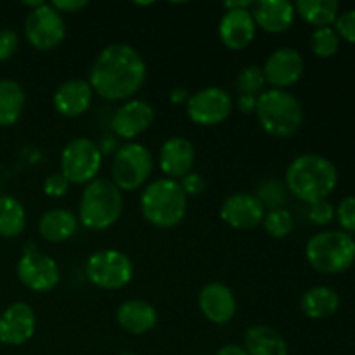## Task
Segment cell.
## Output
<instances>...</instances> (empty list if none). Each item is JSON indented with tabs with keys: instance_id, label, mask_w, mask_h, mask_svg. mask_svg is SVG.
Listing matches in <instances>:
<instances>
[{
	"instance_id": "cell-42",
	"label": "cell",
	"mask_w": 355,
	"mask_h": 355,
	"mask_svg": "<svg viewBox=\"0 0 355 355\" xmlns=\"http://www.w3.org/2000/svg\"><path fill=\"white\" fill-rule=\"evenodd\" d=\"M217 355H248L246 350L243 349V345H236V343H229V345H224L220 350H218Z\"/></svg>"
},
{
	"instance_id": "cell-43",
	"label": "cell",
	"mask_w": 355,
	"mask_h": 355,
	"mask_svg": "<svg viewBox=\"0 0 355 355\" xmlns=\"http://www.w3.org/2000/svg\"><path fill=\"white\" fill-rule=\"evenodd\" d=\"M252 3L250 0H239V2H225V10L229 9H252Z\"/></svg>"
},
{
	"instance_id": "cell-30",
	"label": "cell",
	"mask_w": 355,
	"mask_h": 355,
	"mask_svg": "<svg viewBox=\"0 0 355 355\" xmlns=\"http://www.w3.org/2000/svg\"><path fill=\"white\" fill-rule=\"evenodd\" d=\"M311 49L318 58L328 59L338 52L340 37L331 26L315 28L311 35Z\"/></svg>"
},
{
	"instance_id": "cell-36",
	"label": "cell",
	"mask_w": 355,
	"mask_h": 355,
	"mask_svg": "<svg viewBox=\"0 0 355 355\" xmlns=\"http://www.w3.org/2000/svg\"><path fill=\"white\" fill-rule=\"evenodd\" d=\"M69 189V182L61 172L51 173L44 180V193L49 198H62Z\"/></svg>"
},
{
	"instance_id": "cell-1",
	"label": "cell",
	"mask_w": 355,
	"mask_h": 355,
	"mask_svg": "<svg viewBox=\"0 0 355 355\" xmlns=\"http://www.w3.org/2000/svg\"><path fill=\"white\" fill-rule=\"evenodd\" d=\"M148 76L144 58L128 44L104 47L92 62L89 83L106 101H128L142 89Z\"/></svg>"
},
{
	"instance_id": "cell-12",
	"label": "cell",
	"mask_w": 355,
	"mask_h": 355,
	"mask_svg": "<svg viewBox=\"0 0 355 355\" xmlns=\"http://www.w3.org/2000/svg\"><path fill=\"white\" fill-rule=\"evenodd\" d=\"M17 277L21 283L31 291L37 293H47L58 286L61 279V272L52 257L45 253L30 252L23 253V257L17 262Z\"/></svg>"
},
{
	"instance_id": "cell-23",
	"label": "cell",
	"mask_w": 355,
	"mask_h": 355,
	"mask_svg": "<svg viewBox=\"0 0 355 355\" xmlns=\"http://www.w3.org/2000/svg\"><path fill=\"white\" fill-rule=\"evenodd\" d=\"M243 349L248 355H288V343L270 326H252L243 336Z\"/></svg>"
},
{
	"instance_id": "cell-28",
	"label": "cell",
	"mask_w": 355,
	"mask_h": 355,
	"mask_svg": "<svg viewBox=\"0 0 355 355\" xmlns=\"http://www.w3.org/2000/svg\"><path fill=\"white\" fill-rule=\"evenodd\" d=\"M26 227V214L16 198L0 196V236L17 238Z\"/></svg>"
},
{
	"instance_id": "cell-39",
	"label": "cell",
	"mask_w": 355,
	"mask_h": 355,
	"mask_svg": "<svg viewBox=\"0 0 355 355\" xmlns=\"http://www.w3.org/2000/svg\"><path fill=\"white\" fill-rule=\"evenodd\" d=\"M51 6L54 7L59 14H71L76 12V10H82L83 7L89 6V2H87V0H54Z\"/></svg>"
},
{
	"instance_id": "cell-35",
	"label": "cell",
	"mask_w": 355,
	"mask_h": 355,
	"mask_svg": "<svg viewBox=\"0 0 355 355\" xmlns=\"http://www.w3.org/2000/svg\"><path fill=\"white\" fill-rule=\"evenodd\" d=\"M335 31L340 38L355 44V9L338 14L335 21Z\"/></svg>"
},
{
	"instance_id": "cell-37",
	"label": "cell",
	"mask_w": 355,
	"mask_h": 355,
	"mask_svg": "<svg viewBox=\"0 0 355 355\" xmlns=\"http://www.w3.org/2000/svg\"><path fill=\"white\" fill-rule=\"evenodd\" d=\"M19 47V37L14 30H0V61H7L16 54Z\"/></svg>"
},
{
	"instance_id": "cell-40",
	"label": "cell",
	"mask_w": 355,
	"mask_h": 355,
	"mask_svg": "<svg viewBox=\"0 0 355 355\" xmlns=\"http://www.w3.org/2000/svg\"><path fill=\"white\" fill-rule=\"evenodd\" d=\"M257 101H259V97L255 96H239L238 99V107L241 113H255L257 110Z\"/></svg>"
},
{
	"instance_id": "cell-34",
	"label": "cell",
	"mask_w": 355,
	"mask_h": 355,
	"mask_svg": "<svg viewBox=\"0 0 355 355\" xmlns=\"http://www.w3.org/2000/svg\"><path fill=\"white\" fill-rule=\"evenodd\" d=\"M336 217L335 207L328 200L315 201L309 208V220L315 225H328L331 224L333 218Z\"/></svg>"
},
{
	"instance_id": "cell-9",
	"label": "cell",
	"mask_w": 355,
	"mask_h": 355,
	"mask_svg": "<svg viewBox=\"0 0 355 355\" xmlns=\"http://www.w3.org/2000/svg\"><path fill=\"white\" fill-rule=\"evenodd\" d=\"M103 153L89 137H76L66 144L61 153V173L69 184H89L97 179Z\"/></svg>"
},
{
	"instance_id": "cell-7",
	"label": "cell",
	"mask_w": 355,
	"mask_h": 355,
	"mask_svg": "<svg viewBox=\"0 0 355 355\" xmlns=\"http://www.w3.org/2000/svg\"><path fill=\"white\" fill-rule=\"evenodd\" d=\"M153 172V155L144 144L127 142L114 153L111 182L120 191H135L146 184Z\"/></svg>"
},
{
	"instance_id": "cell-14",
	"label": "cell",
	"mask_w": 355,
	"mask_h": 355,
	"mask_svg": "<svg viewBox=\"0 0 355 355\" xmlns=\"http://www.w3.org/2000/svg\"><path fill=\"white\" fill-rule=\"evenodd\" d=\"M155 121V110L148 101L128 99L111 116V130L116 139H132L144 134Z\"/></svg>"
},
{
	"instance_id": "cell-32",
	"label": "cell",
	"mask_w": 355,
	"mask_h": 355,
	"mask_svg": "<svg viewBox=\"0 0 355 355\" xmlns=\"http://www.w3.org/2000/svg\"><path fill=\"white\" fill-rule=\"evenodd\" d=\"M286 194L288 189L281 180L277 179H267L257 187V200L262 203L263 208H269V210H277V208H283L286 203Z\"/></svg>"
},
{
	"instance_id": "cell-11",
	"label": "cell",
	"mask_w": 355,
	"mask_h": 355,
	"mask_svg": "<svg viewBox=\"0 0 355 355\" xmlns=\"http://www.w3.org/2000/svg\"><path fill=\"white\" fill-rule=\"evenodd\" d=\"M232 113V97L220 87H207L198 90L187 101V116L203 127H214L227 120Z\"/></svg>"
},
{
	"instance_id": "cell-41",
	"label": "cell",
	"mask_w": 355,
	"mask_h": 355,
	"mask_svg": "<svg viewBox=\"0 0 355 355\" xmlns=\"http://www.w3.org/2000/svg\"><path fill=\"white\" fill-rule=\"evenodd\" d=\"M191 97V94L187 92L186 89H182V87H177V89H173L172 92H170V101H172L173 104H180V103H187Z\"/></svg>"
},
{
	"instance_id": "cell-10",
	"label": "cell",
	"mask_w": 355,
	"mask_h": 355,
	"mask_svg": "<svg viewBox=\"0 0 355 355\" xmlns=\"http://www.w3.org/2000/svg\"><path fill=\"white\" fill-rule=\"evenodd\" d=\"M24 35L31 47L38 51H52L66 37V23L62 14H59L51 3H42L37 9L30 10L24 19Z\"/></svg>"
},
{
	"instance_id": "cell-27",
	"label": "cell",
	"mask_w": 355,
	"mask_h": 355,
	"mask_svg": "<svg viewBox=\"0 0 355 355\" xmlns=\"http://www.w3.org/2000/svg\"><path fill=\"white\" fill-rule=\"evenodd\" d=\"M295 10L309 24L315 28L331 26L340 12V3L336 0H298Z\"/></svg>"
},
{
	"instance_id": "cell-18",
	"label": "cell",
	"mask_w": 355,
	"mask_h": 355,
	"mask_svg": "<svg viewBox=\"0 0 355 355\" xmlns=\"http://www.w3.org/2000/svg\"><path fill=\"white\" fill-rule=\"evenodd\" d=\"M257 35V24L250 9H229L222 14L218 23L220 42L231 51L248 47Z\"/></svg>"
},
{
	"instance_id": "cell-33",
	"label": "cell",
	"mask_w": 355,
	"mask_h": 355,
	"mask_svg": "<svg viewBox=\"0 0 355 355\" xmlns=\"http://www.w3.org/2000/svg\"><path fill=\"white\" fill-rule=\"evenodd\" d=\"M335 211L343 232H347V234L355 232V196L343 198L338 207L335 208Z\"/></svg>"
},
{
	"instance_id": "cell-16",
	"label": "cell",
	"mask_w": 355,
	"mask_h": 355,
	"mask_svg": "<svg viewBox=\"0 0 355 355\" xmlns=\"http://www.w3.org/2000/svg\"><path fill=\"white\" fill-rule=\"evenodd\" d=\"M220 217L231 227L248 231L262 224L266 217V208L257 200L255 194L236 193L222 203Z\"/></svg>"
},
{
	"instance_id": "cell-6",
	"label": "cell",
	"mask_w": 355,
	"mask_h": 355,
	"mask_svg": "<svg viewBox=\"0 0 355 355\" xmlns=\"http://www.w3.org/2000/svg\"><path fill=\"white\" fill-rule=\"evenodd\" d=\"M312 269L322 274H340L355 263V239L343 231H322L305 245Z\"/></svg>"
},
{
	"instance_id": "cell-20",
	"label": "cell",
	"mask_w": 355,
	"mask_h": 355,
	"mask_svg": "<svg viewBox=\"0 0 355 355\" xmlns=\"http://www.w3.org/2000/svg\"><path fill=\"white\" fill-rule=\"evenodd\" d=\"M92 97L94 90L89 80L71 78L58 87L54 97H52V104L61 116L76 118L89 111Z\"/></svg>"
},
{
	"instance_id": "cell-15",
	"label": "cell",
	"mask_w": 355,
	"mask_h": 355,
	"mask_svg": "<svg viewBox=\"0 0 355 355\" xmlns=\"http://www.w3.org/2000/svg\"><path fill=\"white\" fill-rule=\"evenodd\" d=\"M37 315L24 302H14L0 314V343L23 345L35 335Z\"/></svg>"
},
{
	"instance_id": "cell-22",
	"label": "cell",
	"mask_w": 355,
	"mask_h": 355,
	"mask_svg": "<svg viewBox=\"0 0 355 355\" xmlns=\"http://www.w3.org/2000/svg\"><path fill=\"white\" fill-rule=\"evenodd\" d=\"M116 322L123 331L141 336L151 331L158 322V312L149 302L132 298L116 309Z\"/></svg>"
},
{
	"instance_id": "cell-4",
	"label": "cell",
	"mask_w": 355,
	"mask_h": 355,
	"mask_svg": "<svg viewBox=\"0 0 355 355\" xmlns=\"http://www.w3.org/2000/svg\"><path fill=\"white\" fill-rule=\"evenodd\" d=\"M123 214V194L107 179H94L83 189L78 205V222L90 231H104Z\"/></svg>"
},
{
	"instance_id": "cell-25",
	"label": "cell",
	"mask_w": 355,
	"mask_h": 355,
	"mask_svg": "<svg viewBox=\"0 0 355 355\" xmlns=\"http://www.w3.org/2000/svg\"><path fill=\"white\" fill-rule=\"evenodd\" d=\"M340 307V297L329 286H312L302 295L300 309L309 319H326Z\"/></svg>"
},
{
	"instance_id": "cell-2",
	"label": "cell",
	"mask_w": 355,
	"mask_h": 355,
	"mask_svg": "<svg viewBox=\"0 0 355 355\" xmlns=\"http://www.w3.org/2000/svg\"><path fill=\"white\" fill-rule=\"evenodd\" d=\"M338 184L336 166L321 155H300L290 163L284 175V186L304 203L328 200Z\"/></svg>"
},
{
	"instance_id": "cell-5",
	"label": "cell",
	"mask_w": 355,
	"mask_h": 355,
	"mask_svg": "<svg viewBox=\"0 0 355 355\" xmlns=\"http://www.w3.org/2000/svg\"><path fill=\"white\" fill-rule=\"evenodd\" d=\"M257 120L260 127L274 137H291L304 121V111L297 97L288 90H263L257 101Z\"/></svg>"
},
{
	"instance_id": "cell-26",
	"label": "cell",
	"mask_w": 355,
	"mask_h": 355,
	"mask_svg": "<svg viewBox=\"0 0 355 355\" xmlns=\"http://www.w3.org/2000/svg\"><path fill=\"white\" fill-rule=\"evenodd\" d=\"M26 104L24 90L16 80H0V127H10L21 118Z\"/></svg>"
},
{
	"instance_id": "cell-44",
	"label": "cell",
	"mask_w": 355,
	"mask_h": 355,
	"mask_svg": "<svg viewBox=\"0 0 355 355\" xmlns=\"http://www.w3.org/2000/svg\"><path fill=\"white\" fill-rule=\"evenodd\" d=\"M118 355H137V354H134V352H121V354H118Z\"/></svg>"
},
{
	"instance_id": "cell-19",
	"label": "cell",
	"mask_w": 355,
	"mask_h": 355,
	"mask_svg": "<svg viewBox=\"0 0 355 355\" xmlns=\"http://www.w3.org/2000/svg\"><path fill=\"white\" fill-rule=\"evenodd\" d=\"M194 146L186 137H170L163 142L159 149V168L165 173L166 179H182L187 173H191V168L194 165Z\"/></svg>"
},
{
	"instance_id": "cell-13",
	"label": "cell",
	"mask_w": 355,
	"mask_h": 355,
	"mask_svg": "<svg viewBox=\"0 0 355 355\" xmlns=\"http://www.w3.org/2000/svg\"><path fill=\"white\" fill-rule=\"evenodd\" d=\"M304 68L305 62L300 52L291 47H281L267 58L262 69L266 83H269L272 89L288 90L298 83L304 75Z\"/></svg>"
},
{
	"instance_id": "cell-21",
	"label": "cell",
	"mask_w": 355,
	"mask_h": 355,
	"mask_svg": "<svg viewBox=\"0 0 355 355\" xmlns=\"http://www.w3.org/2000/svg\"><path fill=\"white\" fill-rule=\"evenodd\" d=\"M252 16L260 30L267 33H284L293 24L297 10L288 0H260L252 3Z\"/></svg>"
},
{
	"instance_id": "cell-24",
	"label": "cell",
	"mask_w": 355,
	"mask_h": 355,
	"mask_svg": "<svg viewBox=\"0 0 355 355\" xmlns=\"http://www.w3.org/2000/svg\"><path fill=\"white\" fill-rule=\"evenodd\" d=\"M78 229V217L66 208H52L38 220V232L49 243H62Z\"/></svg>"
},
{
	"instance_id": "cell-38",
	"label": "cell",
	"mask_w": 355,
	"mask_h": 355,
	"mask_svg": "<svg viewBox=\"0 0 355 355\" xmlns=\"http://www.w3.org/2000/svg\"><path fill=\"white\" fill-rule=\"evenodd\" d=\"M179 184L180 187H182L184 193H186L187 198L200 196V194L207 189V180H205V177L201 175V173H196V172L187 173L186 177L180 179Z\"/></svg>"
},
{
	"instance_id": "cell-3",
	"label": "cell",
	"mask_w": 355,
	"mask_h": 355,
	"mask_svg": "<svg viewBox=\"0 0 355 355\" xmlns=\"http://www.w3.org/2000/svg\"><path fill=\"white\" fill-rule=\"evenodd\" d=\"M187 200L179 180L156 179L141 196L142 217L158 229H172L186 217Z\"/></svg>"
},
{
	"instance_id": "cell-31",
	"label": "cell",
	"mask_w": 355,
	"mask_h": 355,
	"mask_svg": "<svg viewBox=\"0 0 355 355\" xmlns=\"http://www.w3.org/2000/svg\"><path fill=\"white\" fill-rule=\"evenodd\" d=\"M263 229L267 234L274 239L288 238L293 231V215L286 208H277V210H269L262 220Z\"/></svg>"
},
{
	"instance_id": "cell-29",
	"label": "cell",
	"mask_w": 355,
	"mask_h": 355,
	"mask_svg": "<svg viewBox=\"0 0 355 355\" xmlns=\"http://www.w3.org/2000/svg\"><path fill=\"white\" fill-rule=\"evenodd\" d=\"M266 87V76H263V69L260 66L250 64L239 69L238 76H236V90L239 96H255L259 97L263 92Z\"/></svg>"
},
{
	"instance_id": "cell-8",
	"label": "cell",
	"mask_w": 355,
	"mask_h": 355,
	"mask_svg": "<svg viewBox=\"0 0 355 355\" xmlns=\"http://www.w3.org/2000/svg\"><path fill=\"white\" fill-rule=\"evenodd\" d=\"M85 276L101 290H121L134 277V263L120 250H99L87 260Z\"/></svg>"
},
{
	"instance_id": "cell-17",
	"label": "cell",
	"mask_w": 355,
	"mask_h": 355,
	"mask_svg": "<svg viewBox=\"0 0 355 355\" xmlns=\"http://www.w3.org/2000/svg\"><path fill=\"white\" fill-rule=\"evenodd\" d=\"M198 305L201 314L218 326L231 322L238 307L232 290L222 283L205 284L198 295Z\"/></svg>"
}]
</instances>
